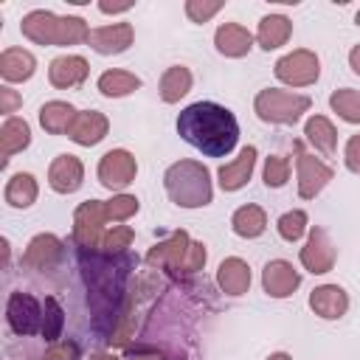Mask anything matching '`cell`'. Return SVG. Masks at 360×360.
Listing matches in <instances>:
<instances>
[{
	"label": "cell",
	"instance_id": "6da1fadb",
	"mask_svg": "<svg viewBox=\"0 0 360 360\" xmlns=\"http://www.w3.org/2000/svg\"><path fill=\"white\" fill-rule=\"evenodd\" d=\"M177 132L186 143L208 158H225L239 141V124L233 112L214 101H194L177 115Z\"/></svg>",
	"mask_w": 360,
	"mask_h": 360
},
{
	"label": "cell",
	"instance_id": "7a4b0ae2",
	"mask_svg": "<svg viewBox=\"0 0 360 360\" xmlns=\"http://www.w3.org/2000/svg\"><path fill=\"white\" fill-rule=\"evenodd\" d=\"M20 31L37 45H76V42H87L90 37V28L84 25V20L56 17L45 8L25 14L20 22Z\"/></svg>",
	"mask_w": 360,
	"mask_h": 360
},
{
	"label": "cell",
	"instance_id": "3957f363",
	"mask_svg": "<svg viewBox=\"0 0 360 360\" xmlns=\"http://www.w3.org/2000/svg\"><path fill=\"white\" fill-rule=\"evenodd\" d=\"M169 197L183 208H200L211 202V174L197 160H180L163 174Z\"/></svg>",
	"mask_w": 360,
	"mask_h": 360
},
{
	"label": "cell",
	"instance_id": "277c9868",
	"mask_svg": "<svg viewBox=\"0 0 360 360\" xmlns=\"http://www.w3.org/2000/svg\"><path fill=\"white\" fill-rule=\"evenodd\" d=\"M146 262H149V264H158V267H163V270H174V273H177V270H183V273H197V270H202V264H205V245L188 242V233L180 231V233H174L172 239L155 245V248L149 250Z\"/></svg>",
	"mask_w": 360,
	"mask_h": 360
},
{
	"label": "cell",
	"instance_id": "5b68a950",
	"mask_svg": "<svg viewBox=\"0 0 360 360\" xmlns=\"http://www.w3.org/2000/svg\"><path fill=\"white\" fill-rule=\"evenodd\" d=\"M253 107H256V115L262 121H270V124H295L301 118V112L309 110V98L307 96L287 93V90L267 87V90H262L256 96Z\"/></svg>",
	"mask_w": 360,
	"mask_h": 360
},
{
	"label": "cell",
	"instance_id": "8992f818",
	"mask_svg": "<svg viewBox=\"0 0 360 360\" xmlns=\"http://www.w3.org/2000/svg\"><path fill=\"white\" fill-rule=\"evenodd\" d=\"M6 321L14 335H37L42 329V304L31 292H11L6 304Z\"/></svg>",
	"mask_w": 360,
	"mask_h": 360
},
{
	"label": "cell",
	"instance_id": "52a82bcc",
	"mask_svg": "<svg viewBox=\"0 0 360 360\" xmlns=\"http://www.w3.org/2000/svg\"><path fill=\"white\" fill-rule=\"evenodd\" d=\"M104 219H107V208H104L101 200H87V202H82V205L76 208V214H73V239H76V245L84 248V250L96 248L98 239H101V225H104Z\"/></svg>",
	"mask_w": 360,
	"mask_h": 360
},
{
	"label": "cell",
	"instance_id": "ba28073f",
	"mask_svg": "<svg viewBox=\"0 0 360 360\" xmlns=\"http://www.w3.org/2000/svg\"><path fill=\"white\" fill-rule=\"evenodd\" d=\"M276 76L284 84L307 87L318 79V56L312 51H292L276 62Z\"/></svg>",
	"mask_w": 360,
	"mask_h": 360
},
{
	"label": "cell",
	"instance_id": "9c48e42d",
	"mask_svg": "<svg viewBox=\"0 0 360 360\" xmlns=\"http://www.w3.org/2000/svg\"><path fill=\"white\" fill-rule=\"evenodd\" d=\"M135 172H138L135 158L127 149H112L98 163V180H101V186H107L112 191L127 188L135 180Z\"/></svg>",
	"mask_w": 360,
	"mask_h": 360
},
{
	"label": "cell",
	"instance_id": "30bf717a",
	"mask_svg": "<svg viewBox=\"0 0 360 360\" xmlns=\"http://www.w3.org/2000/svg\"><path fill=\"white\" fill-rule=\"evenodd\" d=\"M295 166H298V194L304 200H312L332 180V169L318 158L307 155L301 143H295Z\"/></svg>",
	"mask_w": 360,
	"mask_h": 360
},
{
	"label": "cell",
	"instance_id": "8fae6325",
	"mask_svg": "<svg viewBox=\"0 0 360 360\" xmlns=\"http://www.w3.org/2000/svg\"><path fill=\"white\" fill-rule=\"evenodd\" d=\"M301 264L309 273H329L335 264V248L323 228H312L307 245L301 248Z\"/></svg>",
	"mask_w": 360,
	"mask_h": 360
},
{
	"label": "cell",
	"instance_id": "7c38bea8",
	"mask_svg": "<svg viewBox=\"0 0 360 360\" xmlns=\"http://www.w3.org/2000/svg\"><path fill=\"white\" fill-rule=\"evenodd\" d=\"M262 284H264V292L273 295V298H287L295 292V287L301 284V276L298 270L284 262V259H276V262H267L264 273H262Z\"/></svg>",
	"mask_w": 360,
	"mask_h": 360
},
{
	"label": "cell",
	"instance_id": "4fadbf2b",
	"mask_svg": "<svg viewBox=\"0 0 360 360\" xmlns=\"http://www.w3.org/2000/svg\"><path fill=\"white\" fill-rule=\"evenodd\" d=\"M87 45L96 53H121L132 45V25L129 22H112V25H101L93 28L87 37Z\"/></svg>",
	"mask_w": 360,
	"mask_h": 360
},
{
	"label": "cell",
	"instance_id": "5bb4252c",
	"mask_svg": "<svg viewBox=\"0 0 360 360\" xmlns=\"http://www.w3.org/2000/svg\"><path fill=\"white\" fill-rule=\"evenodd\" d=\"M82 177H84V169H82V160L73 158V155H59L51 169H48V183L53 191L59 194H73L79 186H82Z\"/></svg>",
	"mask_w": 360,
	"mask_h": 360
},
{
	"label": "cell",
	"instance_id": "9a60e30c",
	"mask_svg": "<svg viewBox=\"0 0 360 360\" xmlns=\"http://www.w3.org/2000/svg\"><path fill=\"white\" fill-rule=\"evenodd\" d=\"M87 62L82 59V56H56L53 62H51V68H48V79H51V84L53 87H79L84 79H87Z\"/></svg>",
	"mask_w": 360,
	"mask_h": 360
},
{
	"label": "cell",
	"instance_id": "2e32d148",
	"mask_svg": "<svg viewBox=\"0 0 360 360\" xmlns=\"http://www.w3.org/2000/svg\"><path fill=\"white\" fill-rule=\"evenodd\" d=\"M107 135V118L96 110H84V112H76L70 129H68V138L82 143V146H93L98 143L101 138Z\"/></svg>",
	"mask_w": 360,
	"mask_h": 360
},
{
	"label": "cell",
	"instance_id": "e0dca14e",
	"mask_svg": "<svg viewBox=\"0 0 360 360\" xmlns=\"http://www.w3.org/2000/svg\"><path fill=\"white\" fill-rule=\"evenodd\" d=\"M62 256V242L53 236V233H39L28 242L25 248V256H22V264L31 267V270H45L51 267L56 259Z\"/></svg>",
	"mask_w": 360,
	"mask_h": 360
},
{
	"label": "cell",
	"instance_id": "ac0fdd59",
	"mask_svg": "<svg viewBox=\"0 0 360 360\" xmlns=\"http://www.w3.org/2000/svg\"><path fill=\"white\" fill-rule=\"evenodd\" d=\"M309 307H312L315 315H321L326 321H335V318H340L349 309V298H346V292L338 284H323V287L312 290Z\"/></svg>",
	"mask_w": 360,
	"mask_h": 360
},
{
	"label": "cell",
	"instance_id": "d6986e66",
	"mask_svg": "<svg viewBox=\"0 0 360 360\" xmlns=\"http://www.w3.org/2000/svg\"><path fill=\"white\" fill-rule=\"evenodd\" d=\"M37 70V59L31 51H22V48H6L0 53V76L6 82H25L31 79Z\"/></svg>",
	"mask_w": 360,
	"mask_h": 360
},
{
	"label": "cell",
	"instance_id": "ffe728a7",
	"mask_svg": "<svg viewBox=\"0 0 360 360\" xmlns=\"http://www.w3.org/2000/svg\"><path fill=\"white\" fill-rule=\"evenodd\" d=\"M253 163H256V149H253V146H245L236 160L219 166V186H222L225 191L242 188V186L248 183L250 172H253Z\"/></svg>",
	"mask_w": 360,
	"mask_h": 360
},
{
	"label": "cell",
	"instance_id": "44dd1931",
	"mask_svg": "<svg viewBox=\"0 0 360 360\" xmlns=\"http://www.w3.org/2000/svg\"><path fill=\"white\" fill-rule=\"evenodd\" d=\"M214 42H217V51L225 53V56H245L253 45V37L239 22H225V25L217 28Z\"/></svg>",
	"mask_w": 360,
	"mask_h": 360
},
{
	"label": "cell",
	"instance_id": "7402d4cb",
	"mask_svg": "<svg viewBox=\"0 0 360 360\" xmlns=\"http://www.w3.org/2000/svg\"><path fill=\"white\" fill-rule=\"evenodd\" d=\"M28 143H31V127L22 118H17V115L6 118L3 127H0V155H3V163H8V158L22 152Z\"/></svg>",
	"mask_w": 360,
	"mask_h": 360
},
{
	"label": "cell",
	"instance_id": "603a6c76",
	"mask_svg": "<svg viewBox=\"0 0 360 360\" xmlns=\"http://www.w3.org/2000/svg\"><path fill=\"white\" fill-rule=\"evenodd\" d=\"M217 278H219V287L228 292V295H242V292H248V287H250V267L242 262V259H225L222 264H219V273H217Z\"/></svg>",
	"mask_w": 360,
	"mask_h": 360
},
{
	"label": "cell",
	"instance_id": "cb8c5ba5",
	"mask_svg": "<svg viewBox=\"0 0 360 360\" xmlns=\"http://www.w3.org/2000/svg\"><path fill=\"white\" fill-rule=\"evenodd\" d=\"M76 112H79V110H73L68 101H48V104H42V110H39V124H42L45 132L62 135V132L70 129Z\"/></svg>",
	"mask_w": 360,
	"mask_h": 360
},
{
	"label": "cell",
	"instance_id": "d4e9b609",
	"mask_svg": "<svg viewBox=\"0 0 360 360\" xmlns=\"http://www.w3.org/2000/svg\"><path fill=\"white\" fill-rule=\"evenodd\" d=\"M290 31H292V25H290L287 17H281V14H267V17H262V22H259L256 39H259V45H262L264 51H273V48H278V45L287 42Z\"/></svg>",
	"mask_w": 360,
	"mask_h": 360
},
{
	"label": "cell",
	"instance_id": "484cf974",
	"mask_svg": "<svg viewBox=\"0 0 360 360\" xmlns=\"http://www.w3.org/2000/svg\"><path fill=\"white\" fill-rule=\"evenodd\" d=\"M3 197H6V202L14 205V208H28V205L37 200V180H34V174L17 172V174L6 183Z\"/></svg>",
	"mask_w": 360,
	"mask_h": 360
},
{
	"label": "cell",
	"instance_id": "4316f807",
	"mask_svg": "<svg viewBox=\"0 0 360 360\" xmlns=\"http://www.w3.org/2000/svg\"><path fill=\"white\" fill-rule=\"evenodd\" d=\"M191 90V73H188V68H183V65H174V68H169L166 73H163V79H160V98L163 101H180L186 93Z\"/></svg>",
	"mask_w": 360,
	"mask_h": 360
},
{
	"label": "cell",
	"instance_id": "83f0119b",
	"mask_svg": "<svg viewBox=\"0 0 360 360\" xmlns=\"http://www.w3.org/2000/svg\"><path fill=\"white\" fill-rule=\"evenodd\" d=\"M264 225H267V217H264V211L259 205H242L233 214V231L239 236H245V239L259 236L264 231Z\"/></svg>",
	"mask_w": 360,
	"mask_h": 360
},
{
	"label": "cell",
	"instance_id": "f1b7e54d",
	"mask_svg": "<svg viewBox=\"0 0 360 360\" xmlns=\"http://www.w3.org/2000/svg\"><path fill=\"white\" fill-rule=\"evenodd\" d=\"M138 87H141V79L135 73H127V70H107L98 76V90L104 96H127Z\"/></svg>",
	"mask_w": 360,
	"mask_h": 360
},
{
	"label": "cell",
	"instance_id": "f546056e",
	"mask_svg": "<svg viewBox=\"0 0 360 360\" xmlns=\"http://www.w3.org/2000/svg\"><path fill=\"white\" fill-rule=\"evenodd\" d=\"M307 138L315 143L318 152H323V155H332V152H335L338 132H335V127H332L323 115H312V118L307 121Z\"/></svg>",
	"mask_w": 360,
	"mask_h": 360
},
{
	"label": "cell",
	"instance_id": "4dcf8cb0",
	"mask_svg": "<svg viewBox=\"0 0 360 360\" xmlns=\"http://www.w3.org/2000/svg\"><path fill=\"white\" fill-rule=\"evenodd\" d=\"M329 104H332V110H335L343 121L360 124V93H357V90H349V87L335 90L332 98H329Z\"/></svg>",
	"mask_w": 360,
	"mask_h": 360
},
{
	"label": "cell",
	"instance_id": "1f68e13d",
	"mask_svg": "<svg viewBox=\"0 0 360 360\" xmlns=\"http://www.w3.org/2000/svg\"><path fill=\"white\" fill-rule=\"evenodd\" d=\"M62 323H65V312H62V307L56 304V298H45V304H42V329H39V335H42L48 343H53V340L59 338V332H62Z\"/></svg>",
	"mask_w": 360,
	"mask_h": 360
},
{
	"label": "cell",
	"instance_id": "d6a6232c",
	"mask_svg": "<svg viewBox=\"0 0 360 360\" xmlns=\"http://www.w3.org/2000/svg\"><path fill=\"white\" fill-rule=\"evenodd\" d=\"M304 231H307V214L304 211H287L278 219V233L287 242H298L304 236Z\"/></svg>",
	"mask_w": 360,
	"mask_h": 360
},
{
	"label": "cell",
	"instance_id": "836d02e7",
	"mask_svg": "<svg viewBox=\"0 0 360 360\" xmlns=\"http://www.w3.org/2000/svg\"><path fill=\"white\" fill-rule=\"evenodd\" d=\"M287 177H290V160L281 158V155H270L267 163H264V183L278 188V186L287 183Z\"/></svg>",
	"mask_w": 360,
	"mask_h": 360
},
{
	"label": "cell",
	"instance_id": "e575fe53",
	"mask_svg": "<svg viewBox=\"0 0 360 360\" xmlns=\"http://www.w3.org/2000/svg\"><path fill=\"white\" fill-rule=\"evenodd\" d=\"M104 208H107V219L121 222V219H129L138 211V200L132 194H118L110 202H104Z\"/></svg>",
	"mask_w": 360,
	"mask_h": 360
},
{
	"label": "cell",
	"instance_id": "d590c367",
	"mask_svg": "<svg viewBox=\"0 0 360 360\" xmlns=\"http://www.w3.org/2000/svg\"><path fill=\"white\" fill-rule=\"evenodd\" d=\"M129 242H132V231H129L127 225H118V228H112V231L104 236L101 248H104L107 253H124V248H129Z\"/></svg>",
	"mask_w": 360,
	"mask_h": 360
},
{
	"label": "cell",
	"instance_id": "8d00e7d4",
	"mask_svg": "<svg viewBox=\"0 0 360 360\" xmlns=\"http://www.w3.org/2000/svg\"><path fill=\"white\" fill-rule=\"evenodd\" d=\"M219 8H222V3H200V0H188V3H186V14H188L194 22H205V20L214 17Z\"/></svg>",
	"mask_w": 360,
	"mask_h": 360
},
{
	"label": "cell",
	"instance_id": "74e56055",
	"mask_svg": "<svg viewBox=\"0 0 360 360\" xmlns=\"http://www.w3.org/2000/svg\"><path fill=\"white\" fill-rule=\"evenodd\" d=\"M39 360H79V349H76V343H53Z\"/></svg>",
	"mask_w": 360,
	"mask_h": 360
},
{
	"label": "cell",
	"instance_id": "f35d334b",
	"mask_svg": "<svg viewBox=\"0 0 360 360\" xmlns=\"http://www.w3.org/2000/svg\"><path fill=\"white\" fill-rule=\"evenodd\" d=\"M22 104L20 93L11 90V87H0V112H6L11 118V112H17V107Z\"/></svg>",
	"mask_w": 360,
	"mask_h": 360
},
{
	"label": "cell",
	"instance_id": "ab89813d",
	"mask_svg": "<svg viewBox=\"0 0 360 360\" xmlns=\"http://www.w3.org/2000/svg\"><path fill=\"white\" fill-rule=\"evenodd\" d=\"M346 166L360 174V135H352L346 143Z\"/></svg>",
	"mask_w": 360,
	"mask_h": 360
},
{
	"label": "cell",
	"instance_id": "60d3db41",
	"mask_svg": "<svg viewBox=\"0 0 360 360\" xmlns=\"http://www.w3.org/2000/svg\"><path fill=\"white\" fill-rule=\"evenodd\" d=\"M127 360H163V354H160V352H155V349L138 346V349H132V352L127 354Z\"/></svg>",
	"mask_w": 360,
	"mask_h": 360
},
{
	"label": "cell",
	"instance_id": "b9f144b4",
	"mask_svg": "<svg viewBox=\"0 0 360 360\" xmlns=\"http://www.w3.org/2000/svg\"><path fill=\"white\" fill-rule=\"evenodd\" d=\"M349 65H352L354 73H360V45L352 48V53H349Z\"/></svg>",
	"mask_w": 360,
	"mask_h": 360
},
{
	"label": "cell",
	"instance_id": "7bdbcfd3",
	"mask_svg": "<svg viewBox=\"0 0 360 360\" xmlns=\"http://www.w3.org/2000/svg\"><path fill=\"white\" fill-rule=\"evenodd\" d=\"M98 8H101V11H107V14H115V11H127V8H129V3H127V6H112V3H98Z\"/></svg>",
	"mask_w": 360,
	"mask_h": 360
},
{
	"label": "cell",
	"instance_id": "ee69618b",
	"mask_svg": "<svg viewBox=\"0 0 360 360\" xmlns=\"http://www.w3.org/2000/svg\"><path fill=\"white\" fill-rule=\"evenodd\" d=\"M90 360H118V357H112L107 352H98V354H90Z\"/></svg>",
	"mask_w": 360,
	"mask_h": 360
},
{
	"label": "cell",
	"instance_id": "f6af8a7d",
	"mask_svg": "<svg viewBox=\"0 0 360 360\" xmlns=\"http://www.w3.org/2000/svg\"><path fill=\"white\" fill-rule=\"evenodd\" d=\"M267 360H292V357H290V354H284V352H278V354H270Z\"/></svg>",
	"mask_w": 360,
	"mask_h": 360
},
{
	"label": "cell",
	"instance_id": "bcb514c9",
	"mask_svg": "<svg viewBox=\"0 0 360 360\" xmlns=\"http://www.w3.org/2000/svg\"><path fill=\"white\" fill-rule=\"evenodd\" d=\"M354 20H357V25H360V11H357V17H354Z\"/></svg>",
	"mask_w": 360,
	"mask_h": 360
}]
</instances>
